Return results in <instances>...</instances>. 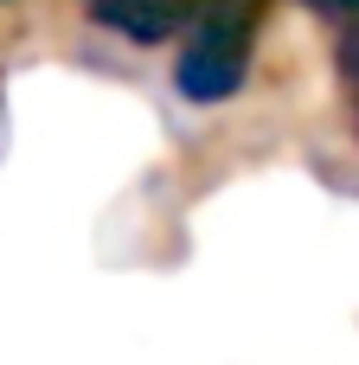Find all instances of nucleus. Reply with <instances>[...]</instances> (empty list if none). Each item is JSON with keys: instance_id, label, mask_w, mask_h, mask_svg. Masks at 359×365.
I'll return each mask as SVG.
<instances>
[{"instance_id": "2", "label": "nucleus", "mask_w": 359, "mask_h": 365, "mask_svg": "<svg viewBox=\"0 0 359 365\" xmlns=\"http://www.w3.org/2000/svg\"><path fill=\"white\" fill-rule=\"evenodd\" d=\"M90 26L128 38V45H167L186 38V26L206 13V0H84Z\"/></svg>"}, {"instance_id": "1", "label": "nucleus", "mask_w": 359, "mask_h": 365, "mask_svg": "<svg viewBox=\"0 0 359 365\" xmlns=\"http://www.w3.org/2000/svg\"><path fill=\"white\" fill-rule=\"evenodd\" d=\"M257 64V0H206L173 51V90L193 109H218L251 83Z\"/></svg>"}, {"instance_id": "3", "label": "nucleus", "mask_w": 359, "mask_h": 365, "mask_svg": "<svg viewBox=\"0 0 359 365\" xmlns=\"http://www.w3.org/2000/svg\"><path fill=\"white\" fill-rule=\"evenodd\" d=\"M328 32H334V77L347 96V122H353V141H359V19H340Z\"/></svg>"}, {"instance_id": "4", "label": "nucleus", "mask_w": 359, "mask_h": 365, "mask_svg": "<svg viewBox=\"0 0 359 365\" xmlns=\"http://www.w3.org/2000/svg\"><path fill=\"white\" fill-rule=\"evenodd\" d=\"M0 6H13V0H0Z\"/></svg>"}]
</instances>
